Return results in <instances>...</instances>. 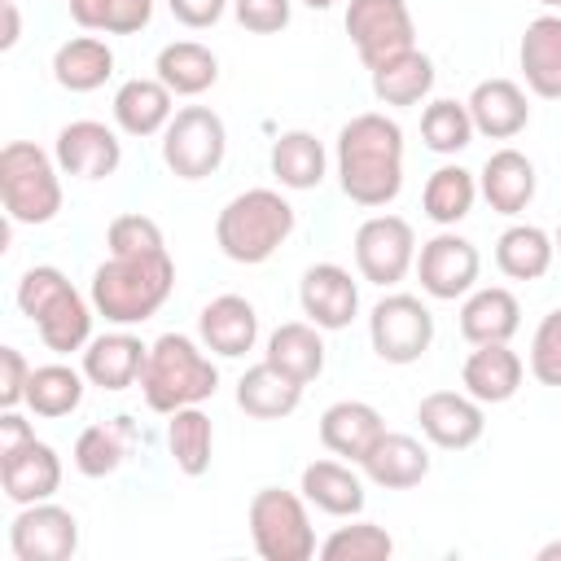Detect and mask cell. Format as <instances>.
<instances>
[{"label": "cell", "instance_id": "obj_1", "mask_svg": "<svg viewBox=\"0 0 561 561\" xmlns=\"http://www.w3.org/2000/svg\"><path fill=\"white\" fill-rule=\"evenodd\" d=\"M342 193L359 206H386L403 184V131L386 114H355L337 136Z\"/></svg>", "mask_w": 561, "mask_h": 561}, {"label": "cell", "instance_id": "obj_2", "mask_svg": "<svg viewBox=\"0 0 561 561\" xmlns=\"http://www.w3.org/2000/svg\"><path fill=\"white\" fill-rule=\"evenodd\" d=\"M171 285H175V263L167 250L110 254V263L92 272V302L105 320L136 324V320H149L167 302Z\"/></svg>", "mask_w": 561, "mask_h": 561}, {"label": "cell", "instance_id": "obj_3", "mask_svg": "<svg viewBox=\"0 0 561 561\" xmlns=\"http://www.w3.org/2000/svg\"><path fill=\"white\" fill-rule=\"evenodd\" d=\"M215 386H219L215 364L184 333H162L149 346V359H145V373H140V390H145V403L153 412H175V408L202 403V399L215 394Z\"/></svg>", "mask_w": 561, "mask_h": 561}, {"label": "cell", "instance_id": "obj_4", "mask_svg": "<svg viewBox=\"0 0 561 561\" xmlns=\"http://www.w3.org/2000/svg\"><path fill=\"white\" fill-rule=\"evenodd\" d=\"M294 228V206L272 188H245L237 193L219 219L215 241L232 263H263Z\"/></svg>", "mask_w": 561, "mask_h": 561}, {"label": "cell", "instance_id": "obj_5", "mask_svg": "<svg viewBox=\"0 0 561 561\" xmlns=\"http://www.w3.org/2000/svg\"><path fill=\"white\" fill-rule=\"evenodd\" d=\"M18 307H22V316L35 320L48 351L66 355L88 342V329H92L88 302L75 294V285L57 267H31L18 280Z\"/></svg>", "mask_w": 561, "mask_h": 561}, {"label": "cell", "instance_id": "obj_6", "mask_svg": "<svg viewBox=\"0 0 561 561\" xmlns=\"http://www.w3.org/2000/svg\"><path fill=\"white\" fill-rule=\"evenodd\" d=\"M0 202L9 219H22V224H48L61 210V184L39 145L9 140L0 149Z\"/></svg>", "mask_w": 561, "mask_h": 561}, {"label": "cell", "instance_id": "obj_7", "mask_svg": "<svg viewBox=\"0 0 561 561\" xmlns=\"http://www.w3.org/2000/svg\"><path fill=\"white\" fill-rule=\"evenodd\" d=\"M250 535L263 561H307L316 552V535L307 508L294 491L263 486L250 500Z\"/></svg>", "mask_w": 561, "mask_h": 561}, {"label": "cell", "instance_id": "obj_8", "mask_svg": "<svg viewBox=\"0 0 561 561\" xmlns=\"http://www.w3.org/2000/svg\"><path fill=\"white\" fill-rule=\"evenodd\" d=\"M224 118L206 105H184L162 136V162L180 180H202L224 162Z\"/></svg>", "mask_w": 561, "mask_h": 561}, {"label": "cell", "instance_id": "obj_9", "mask_svg": "<svg viewBox=\"0 0 561 561\" xmlns=\"http://www.w3.org/2000/svg\"><path fill=\"white\" fill-rule=\"evenodd\" d=\"M346 35L355 39V53L368 70L416 48V26H412V13L403 0H351Z\"/></svg>", "mask_w": 561, "mask_h": 561}, {"label": "cell", "instance_id": "obj_10", "mask_svg": "<svg viewBox=\"0 0 561 561\" xmlns=\"http://www.w3.org/2000/svg\"><path fill=\"white\" fill-rule=\"evenodd\" d=\"M368 333H373V351L390 364H412L430 351L434 342V316L425 311L421 298L412 294H390L373 307L368 316Z\"/></svg>", "mask_w": 561, "mask_h": 561}, {"label": "cell", "instance_id": "obj_11", "mask_svg": "<svg viewBox=\"0 0 561 561\" xmlns=\"http://www.w3.org/2000/svg\"><path fill=\"white\" fill-rule=\"evenodd\" d=\"M412 245H416V237H412V224L408 219H399V215H373L355 232V263H359L364 280L394 285L412 267Z\"/></svg>", "mask_w": 561, "mask_h": 561}, {"label": "cell", "instance_id": "obj_12", "mask_svg": "<svg viewBox=\"0 0 561 561\" xmlns=\"http://www.w3.org/2000/svg\"><path fill=\"white\" fill-rule=\"evenodd\" d=\"M79 548V522L70 508L35 504L13 517V552L18 561H70Z\"/></svg>", "mask_w": 561, "mask_h": 561}, {"label": "cell", "instance_id": "obj_13", "mask_svg": "<svg viewBox=\"0 0 561 561\" xmlns=\"http://www.w3.org/2000/svg\"><path fill=\"white\" fill-rule=\"evenodd\" d=\"M421 289L434 298H456L478 280V250L456 237V232H438L434 241L421 245Z\"/></svg>", "mask_w": 561, "mask_h": 561}, {"label": "cell", "instance_id": "obj_14", "mask_svg": "<svg viewBox=\"0 0 561 561\" xmlns=\"http://www.w3.org/2000/svg\"><path fill=\"white\" fill-rule=\"evenodd\" d=\"M298 298H302V311L311 316L316 329H346L355 307H359V289H355L351 272L337 267V263L307 267L302 285H298Z\"/></svg>", "mask_w": 561, "mask_h": 561}, {"label": "cell", "instance_id": "obj_15", "mask_svg": "<svg viewBox=\"0 0 561 561\" xmlns=\"http://www.w3.org/2000/svg\"><path fill=\"white\" fill-rule=\"evenodd\" d=\"M118 136L105 127V123H92V118H79V123H66L57 131V162L70 171V175H83V180H105L118 171Z\"/></svg>", "mask_w": 561, "mask_h": 561}, {"label": "cell", "instance_id": "obj_16", "mask_svg": "<svg viewBox=\"0 0 561 561\" xmlns=\"http://www.w3.org/2000/svg\"><path fill=\"white\" fill-rule=\"evenodd\" d=\"M0 482H4L9 500L35 504V500H44V495L57 491V482H61V460H57V451H53L48 443L26 438V443L0 451Z\"/></svg>", "mask_w": 561, "mask_h": 561}, {"label": "cell", "instance_id": "obj_17", "mask_svg": "<svg viewBox=\"0 0 561 561\" xmlns=\"http://www.w3.org/2000/svg\"><path fill=\"white\" fill-rule=\"evenodd\" d=\"M416 421H421V430H425L430 443L451 447V451L478 443V434H482V408H478L473 399L456 394V390H434V394H425V399L416 403Z\"/></svg>", "mask_w": 561, "mask_h": 561}, {"label": "cell", "instance_id": "obj_18", "mask_svg": "<svg viewBox=\"0 0 561 561\" xmlns=\"http://www.w3.org/2000/svg\"><path fill=\"white\" fill-rule=\"evenodd\" d=\"M381 434H386L381 412H377L373 403H359V399H342V403L324 408V416H320V443H324L333 456L364 460Z\"/></svg>", "mask_w": 561, "mask_h": 561}, {"label": "cell", "instance_id": "obj_19", "mask_svg": "<svg viewBox=\"0 0 561 561\" xmlns=\"http://www.w3.org/2000/svg\"><path fill=\"white\" fill-rule=\"evenodd\" d=\"M469 118L482 136H495V140H508L526 127L530 118V105H526V92L513 83V79H482L469 96Z\"/></svg>", "mask_w": 561, "mask_h": 561}, {"label": "cell", "instance_id": "obj_20", "mask_svg": "<svg viewBox=\"0 0 561 561\" xmlns=\"http://www.w3.org/2000/svg\"><path fill=\"white\" fill-rule=\"evenodd\" d=\"M145 359H149V346L140 337H131V333H105V337L88 342L83 373L101 390H123V386H131L145 373Z\"/></svg>", "mask_w": 561, "mask_h": 561}, {"label": "cell", "instance_id": "obj_21", "mask_svg": "<svg viewBox=\"0 0 561 561\" xmlns=\"http://www.w3.org/2000/svg\"><path fill=\"white\" fill-rule=\"evenodd\" d=\"M202 342L219 355H245L259 337V316L241 294H219L202 307Z\"/></svg>", "mask_w": 561, "mask_h": 561}, {"label": "cell", "instance_id": "obj_22", "mask_svg": "<svg viewBox=\"0 0 561 561\" xmlns=\"http://www.w3.org/2000/svg\"><path fill=\"white\" fill-rule=\"evenodd\" d=\"M302 399V381H294L289 373H280L272 359L245 368V377L237 381V403L245 416H259V421H276V416H289Z\"/></svg>", "mask_w": 561, "mask_h": 561}, {"label": "cell", "instance_id": "obj_23", "mask_svg": "<svg viewBox=\"0 0 561 561\" xmlns=\"http://www.w3.org/2000/svg\"><path fill=\"white\" fill-rule=\"evenodd\" d=\"M465 386L478 403H504L517 394L522 386V359L504 346V342H482L469 359H465Z\"/></svg>", "mask_w": 561, "mask_h": 561}, {"label": "cell", "instance_id": "obj_24", "mask_svg": "<svg viewBox=\"0 0 561 561\" xmlns=\"http://www.w3.org/2000/svg\"><path fill=\"white\" fill-rule=\"evenodd\" d=\"M359 465L368 469V478L377 486H394V491L416 486L430 473V456L412 434H381Z\"/></svg>", "mask_w": 561, "mask_h": 561}, {"label": "cell", "instance_id": "obj_25", "mask_svg": "<svg viewBox=\"0 0 561 561\" xmlns=\"http://www.w3.org/2000/svg\"><path fill=\"white\" fill-rule=\"evenodd\" d=\"M482 197H486L491 210H500V215L526 210V202L535 197V167H530V158L517 153V149L491 153L486 167H482Z\"/></svg>", "mask_w": 561, "mask_h": 561}, {"label": "cell", "instance_id": "obj_26", "mask_svg": "<svg viewBox=\"0 0 561 561\" xmlns=\"http://www.w3.org/2000/svg\"><path fill=\"white\" fill-rule=\"evenodd\" d=\"M522 70H526V83L557 101L561 96V18H535L522 35Z\"/></svg>", "mask_w": 561, "mask_h": 561}, {"label": "cell", "instance_id": "obj_27", "mask_svg": "<svg viewBox=\"0 0 561 561\" xmlns=\"http://www.w3.org/2000/svg\"><path fill=\"white\" fill-rule=\"evenodd\" d=\"M517 316H522V307H517V298L508 294V289H500V285H491V289H478L465 307H460V333L469 337V342H508L513 333H517Z\"/></svg>", "mask_w": 561, "mask_h": 561}, {"label": "cell", "instance_id": "obj_28", "mask_svg": "<svg viewBox=\"0 0 561 561\" xmlns=\"http://www.w3.org/2000/svg\"><path fill=\"white\" fill-rule=\"evenodd\" d=\"M302 495L333 517H351L364 508V482L337 460H311L302 469Z\"/></svg>", "mask_w": 561, "mask_h": 561}, {"label": "cell", "instance_id": "obj_29", "mask_svg": "<svg viewBox=\"0 0 561 561\" xmlns=\"http://www.w3.org/2000/svg\"><path fill=\"white\" fill-rule=\"evenodd\" d=\"M114 118L131 136H153L171 118V88L162 79H127L114 96Z\"/></svg>", "mask_w": 561, "mask_h": 561}, {"label": "cell", "instance_id": "obj_30", "mask_svg": "<svg viewBox=\"0 0 561 561\" xmlns=\"http://www.w3.org/2000/svg\"><path fill=\"white\" fill-rule=\"evenodd\" d=\"M114 70V53L105 39H92V35H79V39H66L53 57V75L61 88L70 92H92L110 79Z\"/></svg>", "mask_w": 561, "mask_h": 561}, {"label": "cell", "instance_id": "obj_31", "mask_svg": "<svg viewBox=\"0 0 561 561\" xmlns=\"http://www.w3.org/2000/svg\"><path fill=\"white\" fill-rule=\"evenodd\" d=\"M158 79L180 96H197L219 79V61H215V53L206 44L180 39V44H167L158 53Z\"/></svg>", "mask_w": 561, "mask_h": 561}, {"label": "cell", "instance_id": "obj_32", "mask_svg": "<svg viewBox=\"0 0 561 561\" xmlns=\"http://www.w3.org/2000/svg\"><path fill=\"white\" fill-rule=\"evenodd\" d=\"M267 359L280 368V373H289L294 381H316L320 377V368H324V342H320V333L311 329V324H302V320H289V324H280L272 337H267Z\"/></svg>", "mask_w": 561, "mask_h": 561}, {"label": "cell", "instance_id": "obj_33", "mask_svg": "<svg viewBox=\"0 0 561 561\" xmlns=\"http://www.w3.org/2000/svg\"><path fill=\"white\" fill-rule=\"evenodd\" d=\"M430 83H434V66L416 48H408V53H399L373 70V92L386 105H416L430 92Z\"/></svg>", "mask_w": 561, "mask_h": 561}, {"label": "cell", "instance_id": "obj_34", "mask_svg": "<svg viewBox=\"0 0 561 561\" xmlns=\"http://www.w3.org/2000/svg\"><path fill=\"white\" fill-rule=\"evenodd\" d=\"M272 175L285 188H316L324 180V145L311 131H285L272 140Z\"/></svg>", "mask_w": 561, "mask_h": 561}, {"label": "cell", "instance_id": "obj_35", "mask_svg": "<svg viewBox=\"0 0 561 561\" xmlns=\"http://www.w3.org/2000/svg\"><path fill=\"white\" fill-rule=\"evenodd\" d=\"M495 263H500V272L513 276V280H539V276L548 272V263H552V241H548L543 228L517 224V228L500 232V241H495Z\"/></svg>", "mask_w": 561, "mask_h": 561}, {"label": "cell", "instance_id": "obj_36", "mask_svg": "<svg viewBox=\"0 0 561 561\" xmlns=\"http://www.w3.org/2000/svg\"><path fill=\"white\" fill-rule=\"evenodd\" d=\"M83 399V377L66 364H44V368H31V381H26V403L31 412L39 416H66L75 412Z\"/></svg>", "mask_w": 561, "mask_h": 561}, {"label": "cell", "instance_id": "obj_37", "mask_svg": "<svg viewBox=\"0 0 561 561\" xmlns=\"http://www.w3.org/2000/svg\"><path fill=\"white\" fill-rule=\"evenodd\" d=\"M167 443H171L175 465H180L188 478H202L206 465H210V416L197 412L193 403H188V408H175V416H171V425H167Z\"/></svg>", "mask_w": 561, "mask_h": 561}, {"label": "cell", "instance_id": "obj_38", "mask_svg": "<svg viewBox=\"0 0 561 561\" xmlns=\"http://www.w3.org/2000/svg\"><path fill=\"white\" fill-rule=\"evenodd\" d=\"M127 434H131V421L127 416H118L114 425H88L79 434V443H75L79 473H88V478L114 473L123 465V456H127Z\"/></svg>", "mask_w": 561, "mask_h": 561}, {"label": "cell", "instance_id": "obj_39", "mask_svg": "<svg viewBox=\"0 0 561 561\" xmlns=\"http://www.w3.org/2000/svg\"><path fill=\"white\" fill-rule=\"evenodd\" d=\"M421 202H425V215H430L434 224H456V219H465L469 206H473V175H469L465 167H438V171L425 180Z\"/></svg>", "mask_w": 561, "mask_h": 561}, {"label": "cell", "instance_id": "obj_40", "mask_svg": "<svg viewBox=\"0 0 561 561\" xmlns=\"http://www.w3.org/2000/svg\"><path fill=\"white\" fill-rule=\"evenodd\" d=\"M153 0H70V18L88 31H114L131 35L149 22Z\"/></svg>", "mask_w": 561, "mask_h": 561}, {"label": "cell", "instance_id": "obj_41", "mask_svg": "<svg viewBox=\"0 0 561 561\" xmlns=\"http://www.w3.org/2000/svg\"><path fill=\"white\" fill-rule=\"evenodd\" d=\"M421 136H425V145H430L434 153H456V149H465L469 136H473L469 105L447 101V96L434 101V105H425V114H421Z\"/></svg>", "mask_w": 561, "mask_h": 561}, {"label": "cell", "instance_id": "obj_42", "mask_svg": "<svg viewBox=\"0 0 561 561\" xmlns=\"http://www.w3.org/2000/svg\"><path fill=\"white\" fill-rule=\"evenodd\" d=\"M320 552H324V561H386L394 552V543H390V535L381 526L359 522V526L333 530Z\"/></svg>", "mask_w": 561, "mask_h": 561}, {"label": "cell", "instance_id": "obj_43", "mask_svg": "<svg viewBox=\"0 0 561 561\" xmlns=\"http://www.w3.org/2000/svg\"><path fill=\"white\" fill-rule=\"evenodd\" d=\"M530 373L543 386H561V307L548 311L530 342Z\"/></svg>", "mask_w": 561, "mask_h": 561}, {"label": "cell", "instance_id": "obj_44", "mask_svg": "<svg viewBox=\"0 0 561 561\" xmlns=\"http://www.w3.org/2000/svg\"><path fill=\"white\" fill-rule=\"evenodd\" d=\"M105 241H110V254H149V250H162V228L149 215H118Z\"/></svg>", "mask_w": 561, "mask_h": 561}, {"label": "cell", "instance_id": "obj_45", "mask_svg": "<svg viewBox=\"0 0 561 561\" xmlns=\"http://www.w3.org/2000/svg\"><path fill=\"white\" fill-rule=\"evenodd\" d=\"M237 22L254 35H272L289 22V0H237Z\"/></svg>", "mask_w": 561, "mask_h": 561}, {"label": "cell", "instance_id": "obj_46", "mask_svg": "<svg viewBox=\"0 0 561 561\" xmlns=\"http://www.w3.org/2000/svg\"><path fill=\"white\" fill-rule=\"evenodd\" d=\"M26 381H31V368H26L22 351L0 346V403L13 408L18 399H26Z\"/></svg>", "mask_w": 561, "mask_h": 561}, {"label": "cell", "instance_id": "obj_47", "mask_svg": "<svg viewBox=\"0 0 561 561\" xmlns=\"http://www.w3.org/2000/svg\"><path fill=\"white\" fill-rule=\"evenodd\" d=\"M167 4L184 26H215L224 13V0H167Z\"/></svg>", "mask_w": 561, "mask_h": 561}, {"label": "cell", "instance_id": "obj_48", "mask_svg": "<svg viewBox=\"0 0 561 561\" xmlns=\"http://www.w3.org/2000/svg\"><path fill=\"white\" fill-rule=\"evenodd\" d=\"M26 438H35V434H31V425H26L18 412H4V416H0V451L18 447V443H26Z\"/></svg>", "mask_w": 561, "mask_h": 561}, {"label": "cell", "instance_id": "obj_49", "mask_svg": "<svg viewBox=\"0 0 561 561\" xmlns=\"http://www.w3.org/2000/svg\"><path fill=\"white\" fill-rule=\"evenodd\" d=\"M13 44H18V4L0 0V48H13Z\"/></svg>", "mask_w": 561, "mask_h": 561}, {"label": "cell", "instance_id": "obj_50", "mask_svg": "<svg viewBox=\"0 0 561 561\" xmlns=\"http://www.w3.org/2000/svg\"><path fill=\"white\" fill-rule=\"evenodd\" d=\"M557 557H561V539H557V543H543V548H539V561H557Z\"/></svg>", "mask_w": 561, "mask_h": 561}, {"label": "cell", "instance_id": "obj_51", "mask_svg": "<svg viewBox=\"0 0 561 561\" xmlns=\"http://www.w3.org/2000/svg\"><path fill=\"white\" fill-rule=\"evenodd\" d=\"M302 4H311V9H329L333 0H302Z\"/></svg>", "mask_w": 561, "mask_h": 561}, {"label": "cell", "instance_id": "obj_52", "mask_svg": "<svg viewBox=\"0 0 561 561\" xmlns=\"http://www.w3.org/2000/svg\"><path fill=\"white\" fill-rule=\"evenodd\" d=\"M539 4H561V0H539Z\"/></svg>", "mask_w": 561, "mask_h": 561}, {"label": "cell", "instance_id": "obj_53", "mask_svg": "<svg viewBox=\"0 0 561 561\" xmlns=\"http://www.w3.org/2000/svg\"><path fill=\"white\" fill-rule=\"evenodd\" d=\"M557 245H561V228H557Z\"/></svg>", "mask_w": 561, "mask_h": 561}]
</instances>
